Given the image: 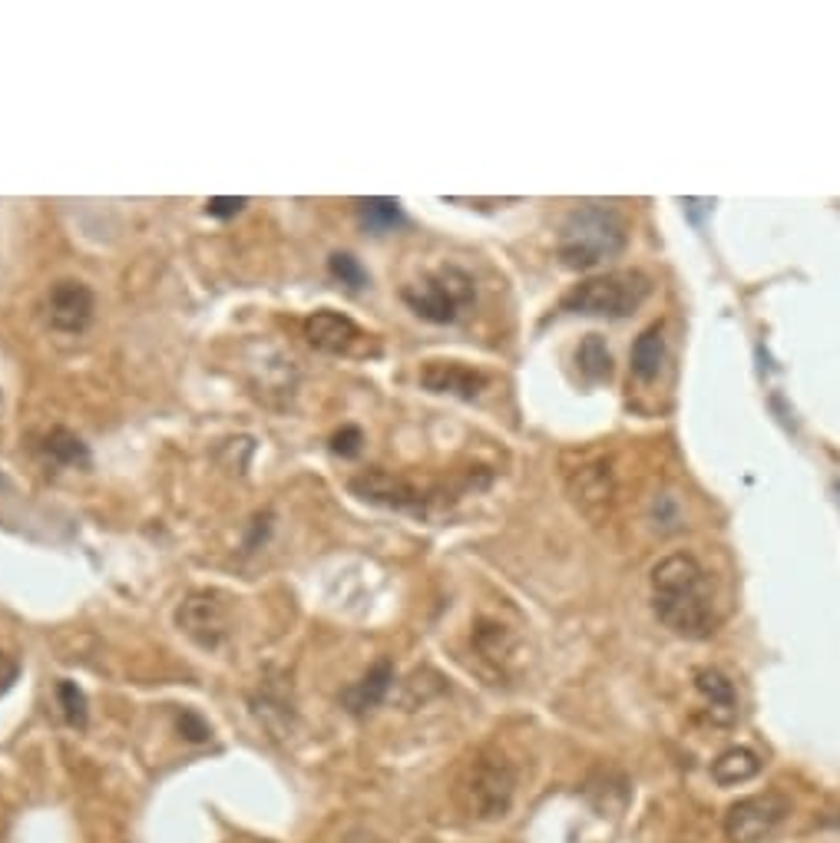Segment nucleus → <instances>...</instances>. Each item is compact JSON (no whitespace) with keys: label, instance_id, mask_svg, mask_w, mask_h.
I'll list each match as a JSON object with an SVG mask.
<instances>
[{"label":"nucleus","instance_id":"2eb2a0df","mask_svg":"<svg viewBox=\"0 0 840 843\" xmlns=\"http://www.w3.org/2000/svg\"><path fill=\"white\" fill-rule=\"evenodd\" d=\"M391 685H394V665H391V662H378L361 682H354V685L341 695V702H344V708H348L351 715H364V712L378 708V705L387 698Z\"/></svg>","mask_w":840,"mask_h":843},{"label":"nucleus","instance_id":"1a4fd4ad","mask_svg":"<svg viewBox=\"0 0 840 843\" xmlns=\"http://www.w3.org/2000/svg\"><path fill=\"white\" fill-rule=\"evenodd\" d=\"M566 487H570V497L573 503L586 513V516H603L616 497V480H613V470L603 457H586L580 460V467H573L566 473Z\"/></svg>","mask_w":840,"mask_h":843},{"label":"nucleus","instance_id":"c85d7f7f","mask_svg":"<svg viewBox=\"0 0 840 843\" xmlns=\"http://www.w3.org/2000/svg\"><path fill=\"white\" fill-rule=\"evenodd\" d=\"M0 407H3V404H0Z\"/></svg>","mask_w":840,"mask_h":843},{"label":"nucleus","instance_id":"f257e3e1","mask_svg":"<svg viewBox=\"0 0 840 843\" xmlns=\"http://www.w3.org/2000/svg\"><path fill=\"white\" fill-rule=\"evenodd\" d=\"M652 612L679 639H709L719 629L715 596L705 566L689 553H672L652 569Z\"/></svg>","mask_w":840,"mask_h":843},{"label":"nucleus","instance_id":"6e6552de","mask_svg":"<svg viewBox=\"0 0 840 843\" xmlns=\"http://www.w3.org/2000/svg\"><path fill=\"white\" fill-rule=\"evenodd\" d=\"M176 622L199 649H209V652L222 649L225 639L232 636V612L219 593H192L179 606Z\"/></svg>","mask_w":840,"mask_h":843},{"label":"nucleus","instance_id":"393cba45","mask_svg":"<svg viewBox=\"0 0 840 843\" xmlns=\"http://www.w3.org/2000/svg\"><path fill=\"white\" fill-rule=\"evenodd\" d=\"M361 444H364V437H361L358 427H341V430L331 437V450H334L338 457H358Z\"/></svg>","mask_w":840,"mask_h":843},{"label":"nucleus","instance_id":"dca6fc26","mask_svg":"<svg viewBox=\"0 0 840 843\" xmlns=\"http://www.w3.org/2000/svg\"><path fill=\"white\" fill-rule=\"evenodd\" d=\"M252 712H255V718H258L275 738L285 735V732L291 728V715H295L285 685H275L272 679H265V682L258 685V692L252 695Z\"/></svg>","mask_w":840,"mask_h":843},{"label":"nucleus","instance_id":"9d476101","mask_svg":"<svg viewBox=\"0 0 840 843\" xmlns=\"http://www.w3.org/2000/svg\"><path fill=\"white\" fill-rule=\"evenodd\" d=\"M46 321L60 334H79L93 321V291L83 281H56L46 295Z\"/></svg>","mask_w":840,"mask_h":843},{"label":"nucleus","instance_id":"bb28decb","mask_svg":"<svg viewBox=\"0 0 840 843\" xmlns=\"http://www.w3.org/2000/svg\"><path fill=\"white\" fill-rule=\"evenodd\" d=\"M179 732H182L189 741H195V745H199V741H209V735H212L209 725H205L195 712H182V715H179Z\"/></svg>","mask_w":840,"mask_h":843},{"label":"nucleus","instance_id":"9b49d317","mask_svg":"<svg viewBox=\"0 0 840 843\" xmlns=\"http://www.w3.org/2000/svg\"><path fill=\"white\" fill-rule=\"evenodd\" d=\"M301 331H305V341L321 354H341L344 358V354H354L364 344V331L338 311H315L311 318H305Z\"/></svg>","mask_w":840,"mask_h":843},{"label":"nucleus","instance_id":"6ab92c4d","mask_svg":"<svg viewBox=\"0 0 840 843\" xmlns=\"http://www.w3.org/2000/svg\"><path fill=\"white\" fill-rule=\"evenodd\" d=\"M43 457L46 460H53L56 467H89V450H86V444L73 434V430H66V427H53L46 437H43Z\"/></svg>","mask_w":840,"mask_h":843},{"label":"nucleus","instance_id":"7ed1b4c3","mask_svg":"<svg viewBox=\"0 0 840 843\" xmlns=\"http://www.w3.org/2000/svg\"><path fill=\"white\" fill-rule=\"evenodd\" d=\"M517 794V775L497 751H480L467 761L457 778L454 801L470 821H500L510 814Z\"/></svg>","mask_w":840,"mask_h":843},{"label":"nucleus","instance_id":"4468645a","mask_svg":"<svg viewBox=\"0 0 840 843\" xmlns=\"http://www.w3.org/2000/svg\"><path fill=\"white\" fill-rule=\"evenodd\" d=\"M695 689H699V695L709 705L712 725H722V728L735 725V718H738V695H735L732 679L722 669H699L695 672Z\"/></svg>","mask_w":840,"mask_h":843},{"label":"nucleus","instance_id":"a211bd4d","mask_svg":"<svg viewBox=\"0 0 840 843\" xmlns=\"http://www.w3.org/2000/svg\"><path fill=\"white\" fill-rule=\"evenodd\" d=\"M762 771V758L748 748H729L722 751L715 761H712V778L722 785V788H735V785H745L752 778H758Z\"/></svg>","mask_w":840,"mask_h":843},{"label":"nucleus","instance_id":"f8f14e48","mask_svg":"<svg viewBox=\"0 0 840 843\" xmlns=\"http://www.w3.org/2000/svg\"><path fill=\"white\" fill-rule=\"evenodd\" d=\"M421 384L434 394H450L460 401H474L487 391L490 377L460 361H427L421 367Z\"/></svg>","mask_w":840,"mask_h":843},{"label":"nucleus","instance_id":"20e7f679","mask_svg":"<svg viewBox=\"0 0 840 843\" xmlns=\"http://www.w3.org/2000/svg\"><path fill=\"white\" fill-rule=\"evenodd\" d=\"M652 295V278L639 268H619L580 281L563 295V311L593 318H629Z\"/></svg>","mask_w":840,"mask_h":843},{"label":"nucleus","instance_id":"0eeeda50","mask_svg":"<svg viewBox=\"0 0 840 843\" xmlns=\"http://www.w3.org/2000/svg\"><path fill=\"white\" fill-rule=\"evenodd\" d=\"M791 814L788 798L765 791L755 798H742L725 811V837L732 843H762L768 841L785 818Z\"/></svg>","mask_w":840,"mask_h":843},{"label":"nucleus","instance_id":"412c9836","mask_svg":"<svg viewBox=\"0 0 840 843\" xmlns=\"http://www.w3.org/2000/svg\"><path fill=\"white\" fill-rule=\"evenodd\" d=\"M440 692H444L440 675H437V672H430V669H421V672H414V675L404 682V689H401L397 702H401V708H404V712H417V708L430 705Z\"/></svg>","mask_w":840,"mask_h":843},{"label":"nucleus","instance_id":"ddd939ff","mask_svg":"<svg viewBox=\"0 0 840 843\" xmlns=\"http://www.w3.org/2000/svg\"><path fill=\"white\" fill-rule=\"evenodd\" d=\"M470 645L497 672H507L520 652V639L513 636V629H507L497 619H477V626L470 632Z\"/></svg>","mask_w":840,"mask_h":843},{"label":"nucleus","instance_id":"a878e982","mask_svg":"<svg viewBox=\"0 0 840 843\" xmlns=\"http://www.w3.org/2000/svg\"><path fill=\"white\" fill-rule=\"evenodd\" d=\"M248 205V199H232V195H215V199H209L205 202V212L209 215H215V218H232V215H238L242 209Z\"/></svg>","mask_w":840,"mask_h":843},{"label":"nucleus","instance_id":"f3484780","mask_svg":"<svg viewBox=\"0 0 840 843\" xmlns=\"http://www.w3.org/2000/svg\"><path fill=\"white\" fill-rule=\"evenodd\" d=\"M662 364H666V331L662 324H652L632 344V374L639 381H656Z\"/></svg>","mask_w":840,"mask_h":843},{"label":"nucleus","instance_id":"5701e85b","mask_svg":"<svg viewBox=\"0 0 840 843\" xmlns=\"http://www.w3.org/2000/svg\"><path fill=\"white\" fill-rule=\"evenodd\" d=\"M56 698H60V708H63L66 725L86 728V718H89V712H86V695H83L73 682H60V685H56Z\"/></svg>","mask_w":840,"mask_h":843},{"label":"nucleus","instance_id":"f03ea898","mask_svg":"<svg viewBox=\"0 0 840 843\" xmlns=\"http://www.w3.org/2000/svg\"><path fill=\"white\" fill-rule=\"evenodd\" d=\"M626 238H629V225L616 205L583 202L563 218L556 235V255L566 268L589 271L623 255Z\"/></svg>","mask_w":840,"mask_h":843},{"label":"nucleus","instance_id":"aec40b11","mask_svg":"<svg viewBox=\"0 0 840 843\" xmlns=\"http://www.w3.org/2000/svg\"><path fill=\"white\" fill-rule=\"evenodd\" d=\"M576 364H580V374L593 384L613 377V354H609V348L599 334L583 338V344L576 348Z\"/></svg>","mask_w":840,"mask_h":843},{"label":"nucleus","instance_id":"39448f33","mask_svg":"<svg viewBox=\"0 0 840 843\" xmlns=\"http://www.w3.org/2000/svg\"><path fill=\"white\" fill-rule=\"evenodd\" d=\"M401 298L417 318H424L430 324H454L460 318V311L474 305L477 288L464 268L447 265L414 285H404Z\"/></svg>","mask_w":840,"mask_h":843},{"label":"nucleus","instance_id":"423d86ee","mask_svg":"<svg viewBox=\"0 0 840 843\" xmlns=\"http://www.w3.org/2000/svg\"><path fill=\"white\" fill-rule=\"evenodd\" d=\"M351 493L361 497L371 506H384V510H401V513H427V506L437 500L434 487L417 483L404 473H391L381 467L361 470L348 480Z\"/></svg>","mask_w":840,"mask_h":843},{"label":"nucleus","instance_id":"b1692460","mask_svg":"<svg viewBox=\"0 0 840 843\" xmlns=\"http://www.w3.org/2000/svg\"><path fill=\"white\" fill-rule=\"evenodd\" d=\"M328 268H331V275H334L341 285H348L351 291H358V288L368 285V271H364L361 262H358L354 255H348V252H334V255L328 258Z\"/></svg>","mask_w":840,"mask_h":843},{"label":"nucleus","instance_id":"cd10ccee","mask_svg":"<svg viewBox=\"0 0 840 843\" xmlns=\"http://www.w3.org/2000/svg\"><path fill=\"white\" fill-rule=\"evenodd\" d=\"M17 675H20V665H17L7 652H0V695H7V692L13 689Z\"/></svg>","mask_w":840,"mask_h":843},{"label":"nucleus","instance_id":"4be33fe9","mask_svg":"<svg viewBox=\"0 0 840 843\" xmlns=\"http://www.w3.org/2000/svg\"><path fill=\"white\" fill-rule=\"evenodd\" d=\"M358 212H361L364 225L374 228V232H387V228H394V225L404 222L401 202H397V199H361V202H358Z\"/></svg>","mask_w":840,"mask_h":843}]
</instances>
